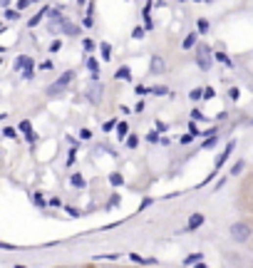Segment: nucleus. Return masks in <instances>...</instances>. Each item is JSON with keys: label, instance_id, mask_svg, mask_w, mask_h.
<instances>
[{"label": "nucleus", "instance_id": "f257e3e1", "mask_svg": "<svg viewBox=\"0 0 253 268\" xmlns=\"http://www.w3.org/2000/svg\"><path fill=\"white\" fill-rule=\"evenodd\" d=\"M229 234H231V241H236V244H246V241L253 236V226H251L248 221H236V223H231Z\"/></svg>", "mask_w": 253, "mask_h": 268}, {"label": "nucleus", "instance_id": "f03ea898", "mask_svg": "<svg viewBox=\"0 0 253 268\" xmlns=\"http://www.w3.org/2000/svg\"><path fill=\"white\" fill-rule=\"evenodd\" d=\"M75 74H77L75 70H67V72H62L60 77H57V80H55V82L47 87V95H50V97H57L60 92H65V90L72 85V80H75Z\"/></svg>", "mask_w": 253, "mask_h": 268}, {"label": "nucleus", "instance_id": "7ed1b4c3", "mask_svg": "<svg viewBox=\"0 0 253 268\" xmlns=\"http://www.w3.org/2000/svg\"><path fill=\"white\" fill-rule=\"evenodd\" d=\"M87 99H90L92 104H99V102L104 99V85H102L99 80H92V85L87 87Z\"/></svg>", "mask_w": 253, "mask_h": 268}, {"label": "nucleus", "instance_id": "20e7f679", "mask_svg": "<svg viewBox=\"0 0 253 268\" xmlns=\"http://www.w3.org/2000/svg\"><path fill=\"white\" fill-rule=\"evenodd\" d=\"M233 149H236V142H229V144H226V149L221 151V157H216V162H213L216 171H219V169H221V167H224V164L229 162V157L233 154Z\"/></svg>", "mask_w": 253, "mask_h": 268}, {"label": "nucleus", "instance_id": "39448f33", "mask_svg": "<svg viewBox=\"0 0 253 268\" xmlns=\"http://www.w3.org/2000/svg\"><path fill=\"white\" fill-rule=\"evenodd\" d=\"M164 70H166L164 57L161 55H152V60H149V74H164Z\"/></svg>", "mask_w": 253, "mask_h": 268}, {"label": "nucleus", "instance_id": "423d86ee", "mask_svg": "<svg viewBox=\"0 0 253 268\" xmlns=\"http://www.w3.org/2000/svg\"><path fill=\"white\" fill-rule=\"evenodd\" d=\"M204 221H206L204 214H191V216H189V223H186V231H196V228L204 226Z\"/></svg>", "mask_w": 253, "mask_h": 268}, {"label": "nucleus", "instance_id": "0eeeda50", "mask_svg": "<svg viewBox=\"0 0 253 268\" xmlns=\"http://www.w3.org/2000/svg\"><path fill=\"white\" fill-rule=\"evenodd\" d=\"M199 35H201L199 30H196V32H189V35L184 37L182 48H184V50H196V45H199Z\"/></svg>", "mask_w": 253, "mask_h": 268}, {"label": "nucleus", "instance_id": "6e6552de", "mask_svg": "<svg viewBox=\"0 0 253 268\" xmlns=\"http://www.w3.org/2000/svg\"><path fill=\"white\" fill-rule=\"evenodd\" d=\"M15 70H18V72H20V70H23V72H25V70H32V60H30L27 55H20V57L15 60Z\"/></svg>", "mask_w": 253, "mask_h": 268}, {"label": "nucleus", "instance_id": "1a4fd4ad", "mask_svg": "<svg viewBox=\"0 0 253 268\" xmlns=\"http://www.w3.org/2000/svg\"><path fill=\"white\" fill-rule=\"evenodd\" d=\"M211 62H213V55H196V65H199L204 72L211 70Z\"/></svg>", "mask_w": 253, "mask_h": 268}, {"label": "nucleus", "instance_id": "9d476101", "mask_svg": "<svg viewBox=\"0 0 253 268\" xmlns=\"http://www.w3.org/2000/svg\"><path fill=\"white\" fill-rule=\"evenodd\" d=\"M115 80H122V82H129L132 80V70L127 67V65H122L117 72H115Z\"/></svg>", "mask_w": 253, "mask_h": 268}, {"label": "nucleus", "instance_id": "9b49d317", "mask_svg": "<svg viewBox=\"0 0 253 268\" xmlns=\"http://www.w3.org/2000/svg\"><path fill=\"white\" fill-rule=\"evenodd\" d=\"M60 27H62L65 35H72V37H77V35H80V27H77V25H72V23H67V20H62Z\"/></svg>", "mask_w": 253, "mask_h": 268}, {"label": "nucleus", "instance_id": "f8f14e48", "mask_svg": "<svg viewBox=\"0 0 253 268\" xmlns=\"http://www.w3.org/2000/svg\"><path fill=\"white\" fill-rule=\"evenodd\" d=\"M115 134H117V139H119V142H122V139H127V137H129V124H127V122L122 120V122L117 124V129H115Z\"/></svg>", "mask_w": 253, "mask_h": 268}, {"label": "nucleus", "instance_id": "ddd939ff", "mask_svg": "<svg viewBox=\"0 0 253 268\" xmlns=\"http://www.w3.org/2000/svg\"><path fill=\"white\" fill-rule=\"evenodd\" d=\"M87 70L92 72V80H99V74H102V72H99V62H97L94 57L87 60Z\"/></svg>", "mask_w": 253, "mask_h": 268}, {"label": "nucleus", "instance_id": "4468645a", "mask_svg": "<svg viewBox=\"0 0 253 268\" xmlns=\"http://www.w3.org/2000/svg\"><path fill=\"white\" fill-rule=\"evenodd\" d=\"M99 52H102V60H104V62H107V60H112V45L107 43V40L99 43Z\"/></svg>", "mask_w": 253, "mask_h": 268}, {"label": "nucleus", "instance_id": "2eb2a0df", "mask_svg": "<svg viewBox=\"0 0 253 268\" xmlns=\"http://www.w3.org/2000/svg\"><path fill=\"white\" fill-rule=\"evenodd\" d=\"M69 184L77 186V189H85V186H87V179H85L82 174H72V176H69Z\"/></svg>", "mask_w": 253, "mask_h": 268}, {"label": "nucleus", "instance_id": "dca6fc26", "mask_svg": "<svg viewBox=\"0 0 253 268\" xmlns=\"http://www.w3.org/2000/svg\"><path fill=\"white\" fill-rule=\"evenodd\" d=\"M32 204H35V206H40V209H45V206H47L43 191H35V194H32Z\"/></svg>", "mask_w": 253, "mask_h": 268}, {"label": "nucleus", "instance_id": "f3484780", "mask_svg": "<svg viewBox=\"0 0 253 268\" xmlns=\"http://www.w3.org/2000/svg\"><path fill=\"white\" fill-rule=\"evenodd\" d=\"M45 13H47V8H43V10H40L38 15H32V18L27 20V27H35V25H38V23H40V20L45 18Z\"/></svg>", "mask_w": 253, "mask_h": 268}, {"label": "nucleus", "instance_id": "a211bd4d", "mask_svg": "<svg viewBox=\"0 0 253 268\" xmlns=\"http://www.w3.org/2000/svg\"><path fill=\"white\" fill-rule=\"evenodd\" d=\"M213 60H219V62H224L226 67H233V62H231V57H229L226 52H213Z\"/></svg>", "mask_w": 253, "mask_h": 268}, {"label": "nucleus", "instance_id": "6ab92c4d", "mask_svg": "<svg viewBox=\"0 0 253 268\" xmlns=\"http://www.w3.org/2000/svg\"><path fill=\"white\" fill-rule=\"evenodd\" d=\"M152 95L154 97H166L169 95V87L166 85H157V87H152Z\"/></svg>", "mask_w": 253, "mask_h": 268}, {"label": "nucleus", "instance_id": "aec40b11", "mask_svg": "<svg viewBox=\"0 0 253 268\" xmlns=\"http://www.w3.org/2000/svg\"><path fill=\"white\" fill-rule=\"evenodd\" d=\"M189 99H191V102H199V99H204V87H194V90L189 92Z\"/></svg>", "mask_w": 253, "mask_h": 268}, {"label": "nucleus", "instance_id": "412c9836", "mask_svg": "<svg viewBox=\"0 0 253 268\" xmlns=\"http://www.w3.org/2000/svg\"><path fill=\"white\" fill-rule=\"evenodd\" d=\"M110 184H112V186H122V184H124V176H122L119 171H112V174H110Z\"/></svg>", "mask_w": 253, "mask_h": 268}, {"label": "nucleus", "instance_id": "4be33fe9", "mask_svg": "<svg viewBox=\"0 0 253 268\" xmlns=\"http://www.w3.org/2000/svg\"><path fill=\"white\" fill-rule=\"evenodd\" d=\"M3 15H5V20H8V23H13V20H18V18H20V10L5 8V13H3Z\"/></svg>", "mask_w": 253, "mask_h": 268}, {"label": "nucleus", "instance_id": "5701e85b", "mask_svg": "<svg viewBox=\"0 0 253 268\" xmlns=\"http://www.w3.org/2000/svg\"><path fill=\"white\" fill-rule=\"evenodd\" d=\"M208 27H211V25H208V20H206V18L196 20V30H199L201 35H206V32H208Z\"/></svg>", "mask_w": 253, "mask_h": 268}, {"label": "nucleus", "instance_id": "b1692460", "mask_svg": "<svg viewBox=\"0 0 253 268\" xmlns=\"http://www.w3.org/2000/svg\"><path fill=\"white\" fill-rule=\"evenodd\" d=\"M18 129H20V132H23V134H25V137H30V134H35V132H32V124H30V122H27V120H23V122H20V127H18Z\"/></svg>", "mask_w": 253, "mask_h": 268}, {"label": "nucleus", "instance_id": "393cba45", "mask_svg": "<svg viewBox=\"0 0 253 268\" xmlns=\"http://www.w3.org/2000/svg\"><path fill=\"white\" fill-rule=\"evenodd\" d=\"M134 92H137V97H144V95H152V87H147V85H137Z\"/></svg>", "mask_w": 253, "mask_h": 268}, {"label": "nucleus", "instance_id": "a878e982", "mask_svg": "<svg viewBox=\"0 0 253 268\" xmlns=\"http://www.w3.org/2000/svg\"><path fill=\"white\" fill-rule=\"evenodd\" d=\"M82 25H85V27H92V25H94V18H92V5L87 8V15H85V20H82Z\"/></svg>", "mask_w": 253, "mask_h": 268}, {"label": "nucleus", "instance_id": "bb28decb", "mask_svg": "<svg viewBox=\"0 0 253 268\" xmlns=\"http://www.w3.org/2000/svg\"><path fill=\"white\" fill-rule=\"evenodd\" d=\"M147 142H152V144H161V137H159V132H157V129H152V132L147 134Z\"/></svg>", "mask_w": 253, "mask_h": 268}, {"label": "nucleus", "instance_id": "cd10ccee", "mask_svg": "<svg viewBox=\"0 0 253 268\" xmlns=\"http://www.w3.org/2000/svg\"><path fill=\"white\" fill-rule=\"evenodd\" d=\"M191 120H194V122H196V120H199V122H204L206 117H204V112H201L199 107H194V109H191Z\"/></svg>", "mask_w": 253, "mask_h": 268}, {"label": "nucleus", "instance_id": "c85d7f7f", "mask_svg": "<svg viewBox=\"0 0 253 268\" xmlns=\"http://www.w3.org/2000/svg\"><path fill=\"white\" fill-rule=\"evenodd\" d=\"M196 55H211V48H208L206 43H199V45H196Z\"/></svg>", "mask_w": 253, "mask_h": 268}, {"label": "nucleus", "instance_id": "c756f323", "mask_svg": "<svg viewBox=\"0 0 253 268\" xmlns=\"http://www.w3.org/2000/svg\"><path fill=\"white\" fill-rule=\"evenodd\" d=\"M241 171H243V159H238V162L231 167V176H238Z\"/></svg>", "mask_w": 253, "mask_h": 268}, {"label": "nucleus", "instance_id": "7c9ffc66", "mask_svg": "<svg viewBox=\"0 0 253 268\" xmlns=\"http://www.w3.org/2000/svg\"><path fill=\"white\" fill-rule=\"evenodd\" d=\"M3 137H5V139H15V137H18V132H15L13 127H3Z\"/></svg>", "mask_w": 253, "mask_h": 268}, {"label": "nucleus", "instance_id": "2f4dec72", "mask_svg": "<svg viewBox=\"0 0 253 268\" xmlns=\"http://www.w3.org/2000/svg\"><path fill=\"white\" fill-rule=\"evenodd\" d=\"M137 144H139V137H137V134H129V137H127V146H129V149H137Z\"/></svg>", "mask_w": 253, "mask_h": 268}, {"label": "nucleus", "instance_id": "473e14b6", "mask_svg": "<svg viewBox=\"0 0 253 268\" xmlns=\"http://www.w3.org/2000/svg\"><path fill=\"white\" fill-rule=\"evenodd\" d=\"M144 30H147V27H139V25H137V27L132 30V37H134V40H141V37H144Z\"/></svg>", "mask_w": 253, "mask_h": 268}, {"label": "nucleus", "instance_id": "72a5a7b5", "mask_svg": "<svg viewBox=\"0 0 253 268\" xmlns=\"http://www.w3.org/2000/svg\"><path fill=\"white\" fill-rule=\"evenodd\" d=\"M82 48H85V52H92V50H94L97 45H94V43L90 40V37H85V40H82Z\"/></svg>", "mask_w": 253, "mask_h": 268}, {"label": "nucleus", "instance_id": "f704fd0d", "mask_svg": "<svg viewBox=\"0 0 253 268\" xmlns=\"http://www.w3.org/2000/svg\"><path fill=\"white\" fill-rule=\"evenodd\" d=\"M213 97H216V90H213V87H204V99L208 102V99H213Z\"/></svg>", "mask_w": 253, "mask_h": 268}, {"label": "nucleus", "instance_id": "c9c22d12", "mask_svg": "<svg viewBox=\"0 0 253 268\" xmlns=\"http://www.w3.org/2000/svg\"><path fill=\"white\" fill-rule=\"evenodd\" d=\"M80 139H82V142H90V139H92V132H90L87 127H82V129H80Z\"/></svg>", "mask_w": 253, "mask_h": 268}, {"label": "nucleus", "instance_id": "e433bc0d", "mask_svg": "<svg viewBox=\"0 0 253 268\" xmlns=\"http://www.w3.org/2000/svg\"><path fill=\"white\" fill-rule=\"evenodd\" d=\"M27 5H32V0H18V3H15V10H25Z\"/></svg>", "mask_w": 253, "mask_h": 268}, {"label": "nucleus", "instance_id": "4c0bfd02", "mask_svg": "<svg viewBox=\"0 0 253 268\" xmlns=\"http://www.w3.org/2000/svg\"><path fill=\"white\" fill-rule=\"evenodd\" d=\"M62 50V40H52L50 43V52H60Z\"/></svg>", "mask_w": 253, "mask_h": 268}, {"label": "nucleus", "instance_id": "58836bf2", "mask_svg": "<svg viewBox=\"0 0 253 268\" xmlns=\"http://www.w3.org/2000/svg\"><path fill=\"white\" fill-rule=\"evenodd\" d=\"M229 97H231L233 102H238V97H241V90H238V87H231V90H229Z\"/></svg>", "mask_w": 253, "mask_h": 268}, {"label": "nucleus", "instance_id": "ea45409f", "mask_svg": "<svg viewBox=\"0 0 253 268\" xmlns=\"http://www.w3.org/2000/svg\"><path fill=\"white\" fill-rule=\"evenodd\" d=\"M201 261H204V256H201V253H194V256H189V258H186V263H201Z\"/></svg>", "mask_w": 253, "mask_h": 268}, {"label": "nucleus", "instance_id": "a19ab883", "mask_svg": "<svg viewBox=\"0 0 253 268\" xmlns=\"http://www.w3.org/2000/svg\"><path fill=\"white\" fill-rule=\"evenodd\" d=\"M75 159H77V149H69V157H67V164L72 167V164H75Z\"/></svg>", "mask_w": 253, "mask_h": 268}, {"label": "nucleus", "instance_id": "79ce46f5", "mask_svg": "<svg viewBox=\"0 0 253 268\" xmlns=\"http://www.w3.org/2000/svg\"><path fill=\"white\" fill-rule=\"evenodd\" d=\"M117 124H119V122H115V120L104 122V132H112V129H117Z\"/></svg>", "mask_w": 253, "mask_h": 268}, {"label": "nucleus", "instance_id": "37998d69", "mask_svg": "<svg viewBox=\"0 0 253 268\" xmlns=\"http://www.w3.org/2000/svg\"><path fill=\"white\" fill-rule=\"evenodd\" d=\"M194 139H196V137H194V134L189 132V134H184V137H182V139H179V142H182V144H191Z\"/></svg>", "mask_w": 253, "mask_h": 268}, {"label": "nucleus", "instance_id": "c03bdc74", "mask_svg": "<svg viewBox=\"0 0 253 268\" xmlns=\"http://www.w3.org/2000/svg\"><path fill=\"white\" fill-rule=\"evenodd\" d=\"M157 132H161V134L169 132V124H166V122H157Z\"/></svg>", "mask_w": 253, "mask_h": 268}, {"label": "nucleus", "instance_id": "a18cd8bd", "mask_svg": "<svg viewBox=\"0 0 253 268\" xmlns=\"http://www.w3.org/2000/svg\"><path fill=\"white\" fill-rule=\"evenodd\" d=\"M35 77V70H25L23 72V80H32Z\"/></svg>", "mask_w": 253, "mask_h": 268}, {"label": "nucleus", "instance_id": "49530a36", "mask_svg": "<svg viewBox=\"0 0 253 268\" xmlns=\"http://www.w3.org/2000/svg\"><path fill=\"white\" fill-rule=\"evenodd\" d=\"M189 132H191V134H194V137H204V134H201V132H199V129H196V124H189Z\"/></svg>", "mask_w": 253, "mask_h": 268}, {"label": "nucleus", "instance_id": "de8ad7c7", "mask_svg": "<svg viewBox=\"0 0 253 268\" xmlns=\"http://www.w3.org/2000/svg\"><path fill=\"white\" fill-rule=\"evenodd\" d=\"M213 144H216V137H211V139H206V142H204V149H211Z\"/></svg>", "mask_w": 253, "mask_h": 268}, {"label": "nucleus", "instance_id": "09e8293b", "mask_svg": "<svg viewBox=\"0 0 253 268\" xmlns=\"http://www.w3.org/2000/svg\"><path fill=\"white\" fill-rule=\"evenodd\" d=\"M134 112H137V114H139V112H144V102H141V99L134 104Z\"/></svg>", "mask_w": 253, "mask_h": 268}, {"label": "nucleus", "instance_id": "8fccbe9b", "mask_svg": "<svg viewBox=\"0 0 253 268\" xmlns=\"http://www.w3.org/2000/svg\"><path fill=\"white\" fill-rule=\"evenodd\" d=\"M50 206H62V201H60L57 196H52V199H50Z\"/></svg>", "mask_w": 253, "mask_h": 268}, {"label": "nucleus", "instance_id": "3c124183", "mask_svg": "<svg viewBox=\"0 0 253 268\" xmlns=\"http://www.w3.org/2000/svg\"><path fill=\"white\" fill-rule=\"evenodd\" d=\"M77 5L82 8V5H87V0H77Z\"/></svg>", "mask_w": 253, "mask_h": 268}, {"label": "nucleus", "instance_id": "603ef678", "mask_svg": "<svg viewBox=\"0 0 253 268\" xmlns=\"http://www.w3.org/2000/svg\"><path fill=\"white\" fill-rule=\"evenodd\" d=\"M196 268H208V266H204V263H196Z\"/></svg>", "mask_w": 253, "mask_h": 268}, {"label": "nucleus", "instance_id": "864d4df0", "mask_svg": "<svg viewBox=\"0 0 253 268\" xmlns=\"http://www.w3.org/2000/svg\"><path fill=\"white\" fill-rule=\"evenodd\" d=\"M15 268H27V266H20V263H18V266H15Z\"/></svg>", "mask_w": 253, "mask_h": 268}, {"label": "nucleus", "instance_id": "5fc2aeb1", "mask_svg": "<svg viewBox=\"0 0 253 268\" xmlns=\"http://www.w3.org/2000/svg\"><path fill=\"white\" fill-rule=\"evenodd\" d=\"M194 3H206V0H194Z\"/></svg>", "mask_w": 253, "mask_h": 268}, {"label": "nucleus", "instance_id": "6e6d98bb", "mask_svg": "<svg viewBox=\"0 0 253 268\" xmlns=\"http://www.w3.org/2000/svg\"><path fill=\"white\" fill-rule=\"evenodd\" d=\"M32 3H40V0H32Z\"/></svg>", "mask_w": 253, "mask_h": 268}, {"label": "nucleus", "instance_id": "4d7b16f0", "mask_svg": "<svg viewBox=\"0 0 253 268\" xmlns=\"http://www.w3.org/2000/svg\"><path fill=\"white\" fill-rule=\"evenodd\" d=\"M127 3H129V0H127Z\"/></svg>", "mask_w": 253, "mask_h": 268}]
</instances>
